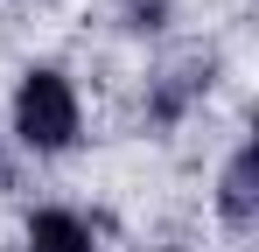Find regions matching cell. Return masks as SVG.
<instances>
[{
    "label": "cell",
    "instance_id": "2",
    "mask_svg": "<svg viewBox=\"0 0 259 252\" xmlns=\"http://www.w3.org/2000/svg\"><path fill=\"white\" fill-rule=\"evenodd\" d=\"M28 245L35 252H91V231L77 217H63V210H42V217L28 224Z\"/></svg>",
    "mask_w": 259,
    "mask_h": 252
},
{
    "label": "cell",
    "instance_id": "1",
    "mask_svg": "<svg viewBox=\"0 0 259 252\" xmlns=\"http://www.w3.org/2000/svg\"><path fill=\"white\" fill-rule=\"evenodd\" d=\"M14 133L28 147H42V154H56V147L77 140V98H70V84L56 70H28L21 98H14Z\"/></svg>",
    "mask_w": 259,
    "mask_h": 252
},
{
    "label": "cell",
    "instance_id": "3",
    "mask_svg": "<svg viewBox=\"0 0 259 252\" xmlns=\"http://www.w3.org/2000/svg\"><path fill=\"white\" fill-rule=\"evenodd\" d=\"M252 154H238V161H231V175H224V210H231V217H252Z\"/></svg>",
    "mask_w": 259,
    "mask_h": 252
}]
</instances>
